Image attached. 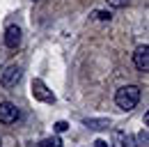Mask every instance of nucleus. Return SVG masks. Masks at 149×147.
I'll list each match as a JSON object with an SVG mask.
<instances>
[{
	"mask_svg": "<svg viewBox=\"0 0 149 147\" xmlns=\"http://www.w3.org/2000/svg\"><path fill=\"white\" fill-rule=\"evenodd\" d=\"M140 101V88L138 85H124L115 92V104L122 110H133Z\"/></svg>",
	"mask_w": 149,
	"mask_h": 147,
	"instance_id": "1",
	"label": "nucleus"
},
{
	"mask_svg": "<svg viewBox=\"0 0 149 147\" xmlns=\"http://www.w3.org/2000/svg\"><path fill=\"white\" fill-rule=\"evenodd\" d=\"M21 76H23V71H21L19 64H9V67H5L2 74H0V85L7 88V90H9V88H16Z\"/></svg>",
	"mask_w": 149,
	"mask_h": 147,
	"instance_id": "2",
	"label": "nucleus"
},
{
	"mask_svg": "<svg viewBox=\"0 0 149 147\" xmlns=\"http://www.w3.org/2000/svg\"><path fill=\"white\" fill-rule=\"evenodd\" d=\"M32 97L37 99V101H44V104H55V94L46 88V83L44 80H39L35 78L32 80Z\"/></svg>",
	"mask_w": 149,
	"mask_h": 147,
	"instance_id": "3",
	"label": "nucleus"
},
{
	"mask_svg": "<svg viewBox=\"0 0 149 147\" xmlns=\"http://www.w3.org/2000/svg\"><path fill=\"white\" fill-rule=\"evenodd\" d=\"M19 115H21V110L16 104H12V101L0 104V124H14L19 120Z\"/></svg>",
	"mask_w": 149,
	"mask_h": 147,
	"instance_id": "4",
	"label": "nucleus"
},
{
	"mask_svg": "<svg viewBox=\"0 0 149 147\" xmlns=\"http://www.w3.org/2000/svg\"><path fill=\"white\" fill-rule=\"evenodd\" d=\"M21 39H23V32H21L19 25H9V28L5 30V46H7V48H19Z\"/></svg>",
	"mask_w": 149,
	"mask_h": 147,
	"instance_id": "5",
	"label": "nucleus"
},
{
	"mask_svg": "<svg viewBox=\"0 0 149 147\" xmlns=\"http://www.w3.org/2000/svg\"><path fill=\"white\" fill-rule=\"evenodd\" d=\"M133 62L140 71H149V46H138L135 53H133Z\"/></svg>",
	"mask_w": 149,
	"mask_h": 147,
	"instance_id": "6",
	"label": "nucleus"
},
{
	"mask_svg": "<svg viewBox=\"0 0 149 147\" xmlns=\"http://www.w3.org/2000/svg\"><path fill=\"white\" fill-rule=\"evenodd\" d=\"M112 140H115V147H129V138H126V133L124 131H115L112 133Z\"/></svg>",
	"mask_w": 149,
	"mask_h": 147,
	"instance_id": "7",
	"label": "nucleus"
},
{
	"mask_svg": "<svg viewBox=\"0 0 149 147\" xmlns=\"http://www.w3.org/2000/svg\"><path fill=\"white\" fill-rule=\"evenodd\" d=\"M85 124L90 129H108L110 127V120H85Z\"/></svg>",
	"mask_w": 149,
	"mask_h": 147,
	"instance_id": "8",
	"label": "nucleus"
},
{
	"mask_svg": "<svg viewBox=\"0 0 149 147\" xmlns=\"http://www.w3.org/2000/svg\"><path fill=\"white\" fill-rule=\"evenodd\" d=\"M39 147H62V140L60 138H44L39 143Z\"/></svg>",
	"mask_w": 149,
	"mask_h": 147,
	"instance_id": "9",
	"label": "nucleus"
},
{
	"mask_svg": "<svg viewBox=\"0 0 149 147\" xmlns=\"http://www.w3.org/2000/svg\"><path fill=\"white\" fill-rule=\"evenodd\" d=\"M92 16L96 18V21H110L112 14H110V12H103V9H99V12H94Z\"/></svg>",
	"mask_w": 149,
	"mask_h": 147,
	"instance_id": "10",
	"label": "nucleus"
},
{
	"mask_svg": "<svg viewBox=\"0 0 149 147\" xmlns=\"http://www.w3.org/2000/svg\"><path fill=\"white\" fill-rule=\"evenodd\" d=\"M108 5L115 7V9H119V7H126V5H129V0H108Z\"/></svg>",
	"mask_w": 149,
	"mask_h": 147,
	"instance_id": "11",
	"label": "nucleus"
},
{
	"mask_svg": "<svg viewBox=\"0 0 149 147\" xmlns=\"http://www.w3.org/2000/svg\"><path fill=\"white\" fill-rule=\"evenodd\" d=\"M138 147H147V131L138 133Z\"/></svg>",
	"mask_w": 149,
	"mask_h": 147,
	"instance_id": "12",
	"label": "nucleus"
},
{
	"mask_svg": "<svg viewBox=\"0 0 149 147\" xmlns=\"http://www.w3.org/2000/svg\"><path fill=\"white\" fill-rule=\"evenodd\" d=\"M67 129H69L67 122H55V131H57V133H62V131H67Z\"/></svg>",
	"mask_w": 149,
	"mask_h": 147,
	"instance_id": "13",
	"label": "nucleus"
},
{
	"mask_svg": "<svg viewBox=\"0 0 149 147\" xmlns=\"http://www.w3.org/2000/svg\"><path fill=\"white\" fill-rule=\"evenodd\" d=\"M94 147H108L106 140H94Z\"/></svg>",
	"mask_w": 149,
	"mask_h": 147,
	"instance_id": "14",
	"label": "nucleus"
}]
</instances>
